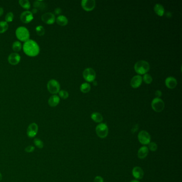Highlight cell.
<instances>
[{"label":"cell","mask_w":182,"mask_h":182,"mask_svg":"<svg viewBox=\"0 0 182 182\" xmlns=\"http://www.w3.org/2000/svg\"><path fill=\"white\" fill-rule=\"evenodd\" d=\"M60 101V98L56 95H54L50 97L48 100V104L51 107L56 106Z\"/></svg>","instance_id":"obj_18"},{"label":"cell","mask_w":182,"mask_h":182,"mask_svg":"<svg viewBox=\"0 0 182 182\" xmlns=\"http://www.w3.org/2000/svg\"><path fill=\"white\" fill-rule=\"evenodd\" d=\"M91 86L88 83H83L80 86V90L83 93H87L90 90Z\"/></svg>","instance_id":"obj_23"},{"label":"cell","mask_w":182,"mask_h":182,"mask_svg":"<svg viewBox=\"0 0 182 182\" xmlns=\"http://www.w3.org/2000/svg\"><path fill=\"white\" fill-rule=\"evenodd\" d=\"M165 83L167 87L169 89H174L176 87L177 84V80L176 79L172 76L168 77L166 79Z\"/></svg>","instance_id":"obj_16"},{"label":"cell","mask_w":182,"mask_h":182,"mask_svg":"<svg viewBox=\"0 0 182 182\" xmlns=\"http://www.w3.org/2000/svg\"><path fill=\"white\" fill-rule=\"evenodd\" d=\"M42 21L47 24H52L56 21L55 16L51 12H47L42 15L41 16Z\"/></svg>","instance_id":"obj_11"},{"label":"cell","mask_w":182,"mask_h":182,"mask_svg":"<svg viewBox=\"0 0 182 182\" xmlns=\"http://www.w3.org/2000/svg\"><path fill=\"white\" fill-rule=\"evenodd\" d=\"M142 81L143 79L141 76H134L130 81V85L134 88H137L141 86Z\"/></svg>","instance_id":"obj_14"},{"label":"cell","mask_w":182,"mask_h":182,"mask_svg":"<svg viewBox=\"0 0 182 182\" xmlns=\"http://www.w3.org/2000/svg\"><path fill=\"white\" fill-rule=\"evenodd\" d=\"M143 80L147 84H150L153 81V79L150 74H145L143 76Z\"/></svg>","instance_id":"obj_28"},{"label":"cell","mask_w":182,"mask_h":182,"mask_svg":"<svg viewBox=\"0 0 182 182\" xmlns=\"http://www.w3.org/2000/svg\"><path fill=\"white\" fill-rule=\"evenodd\" d=\"M39 127L36 123H32L27 129V135L29 138H33L38 133Z\"/></svg>","instance_id":"obj_9"},{"label":"cell","mask_w":182,"mask_h":182,"mask_svg":"<svg viewBox=\"0 0 182 182\" xmlns=\"http://www.w3.org/2000/svg\"><path fill=\"white\" fill-rule=\"evenodd\" d=\"M137 129H138V126H137V125H135V126L133 128V129H132V131H133V133H135L136 131H137Z\"/></svg>","instance_id":"obj_37"},{"label":"cell","mask_w":182,"mask_h":182,"mask_svg":"<svg viewBox=\"0 0 182 182\" xmlns=\"http://www.w3.org/2000/svg\"><path fill=\"white\" fill-rule=\"evenodd\" d=\"M92 120L94 121L95 122L97 123H100L103 121V117L101 114L98 112H95L93 113L91 115Z\"/></svg>","instance_id":"obj_21"},{"label":"cell","mask_w":182,"mask_h":182,"mask_svg":"<svg viewBox=\"0 0 182 182\" xmlns=\"http://www.w3.org/2000/svg\"><path fill=\"white\" fill-rule=\"evenodd\" d=\"M3 9L2 7H0V16H2L3 13Z\"/></svg>","instance_id":"obj_40"},{"label":"cell","mask_w":182,"mask_h":182,"mask_svg":"<svg viewBox=\"0 0 182 182\" xmlns=\"http://www.w3.org/2000/svg\"><path fill=\"white\" fill-rule=\"evenodd\" d=\"M33 15L29 11H23L21 15V20L23 23H29L33 19Z\"/></svg>","instance_id":"obj_12"},{"label":"cell","mask_w":182,"mask_h":182,"mask_svg":"<svg viewBox=\"0 0 182 182\" xmlns=\"http://www.w3.org/2000/svg\"><path fill=\"white\" fill-rule=\"evenodd\" d=\"M155 95L156 97V98H160V97L162 96L161 91H160V90H156L155 92Z\"/></svg>","instance_id":"obj_35"},{"label":"cell","mask_w":182,"mask_h":182,"mask_svg":"<svg viewBox=\"0 0 182 182\" xmlns=\"http://www.w3.org/2000/svg\"><path fill=\"white\" fill-rule=\"evenodd\" d=\"M94 181V182H104V180L101 176H97L96 177H95Z\"/></svg>","instance_id":"obj_34"},{"label":"cell","mask_w":182,"mask_h":182,"mask_svg":"<svg viewBox=\"0 0 182 182\" xmlns=\"http://www.w3.org/2000/svg\"><path fill=\"white\" fill-rule=\"evenodd\" d=\"M81 5L83 9L86 11L92 10L96 6V1L95 0H82Z\"/></svg>","instance_id":"obj_10"},{"label":"cell","mask_w":182,"mask_h":182,"mask_svg":"<svg viewBox=\"0 0 182 182\" xmlns=\"http://www.w3.org/2000/svg\"><path fill=\"white\" fill-rule=\"evenodd\" d=\"M138 141L143 145H148L151 142V136L145 130L141 131L138 135Z\"/></svg>","instance_id":"obj_8"},{"label":"cell","mask_w":182,"mask_h":182,"mask_svg":"<svg viewBox=\"0 0 182 182\" xmlns=\"http://www.w3.org/2000/svg\"><path fill=\"white\" fill-rule=\"evenodd\" d=\"M139 182V181H138V180H132V181H130V182Z\"/></svg>","instance_id":"obj_41"},{"label":"cell","mask_w":182,"mask_h":182,"mask_svg":"<svg viewBox=\"0 0 182 182\" xmlns=\"http://www.w3.org/2000/svg\"><path fill=\"white\" fill-rule=\"evenodd\" d=\"M21 56L18 53H12L8 57V62L12 65H17L21 61Z\"/></svg>","instance_id":"obj_13"},{"label":"cell","mask_w":182,"mask_h":182,"mask_svg":"<svg viewBox=\"0 0 182 182\" xmlns=\"http://www.w3.org/2000/svg\"><path fill=\"white\" fill-rule=\"evenodd\" d=\"M22 48L21 43L19 41H15L12 44V49L16 52H18Z\"/></svg>","instance_id":"obj_26"},{"label":"cell","mask_w":182,"mask_h":182,"mask_svg":"<svg viewBox=\"0 0 182 182\" xmlns=\"http://www.w3.org/2000/svg\"><path fill=\"white\" fill-rule=\"evenodd\" d=\"M154 10L155 12L159 16H162L164 13V7L160 4H156L154 5Z\"/></svg>","instance_id":"obj_19"},{"label":"cell","mask_w":182,"mask_h":182,"mask_svg":"<svg viewBox=\"0 0 182 182\" xmlns=\"http://www.w3.org/2000/svg\"><path fill=\"white\" fill-rule=\"evenodd\" d=\"M166 15L167 17H168V18H170L172 16V13H171L170 12H167L166 13Z\"/></svg>","instance_id":"obj_38"},{"label":"cell","mask_w":182,"mask_h":182,"mask_svg":"<svg viewBox=\"0 0 182 182\" xmlns=\"http://www.w3.org/2000/svg\"><path fill=\"white\" fill-rule=\"evenodd\" d=\"M35 150V148L33 146L29 145L27 146L26 148H25V151L27 153H32Z\"/></svg>","instance_id":"obj_33"},{"label":"cell","mask_w":182,"mask_h":182,"mask_svg":"<svg viewBox=\"0 0 182 182\" xmlns=\"http://www.w3.org/2000/svg\"><path fill=\"white\" fill-rule=\"evenodd\" d=\"M56 22L60 26H66L68 23V19L65 16L60 15L56 18Z\"/></svg>","instance_id":"obj_20"},{"label":"cell","mask_w":182,"mask_h":182,"mask_svg":"<svg viewBox=\"0 0 182 182\" xmlns=\"http://www.w3.org/2000/svg\"><path fill=\"white\" fill-rule=\"evenodd\" d=\"M13 18H14V15H13V13L11 12H9L5 16V21L7 23L11 22L13 21Z\"/></svg>","instance_id":"obj_30"},{"label":"cell","mask_w":182,"mask_h":182,"mask_svg":"<svg viewBox=\"0 0 182 182\" xmlns=\"http://www.w3.org/2000/svg\"><path fill=\"white\" fill-rule=\"evenodd\" d=\"M151 106L156 112H161L164 108V103L159 98H155L151 103Z\"/></svg>","instance_id":"obj_6"},{"label":"cell","mask_w":182,"mask_h":182,"mask_svg":"<svg viewBox=\"0 0 182 182\" xmlns=\"http://www.w3.org/2000/svg\"><path fill=\"white\" fill-rule=\"evenodd\" d=\"M2 180V174L0 172V181Z\"/></svg>","instance_id":"obj_42"},{"label":"cell","mask_w":182,"mask_h":182,"mask_svg":"<svg viewBox=\"0 0 182 182\" xmlns=\"http://www.w3.org/2000/svg\"><path fill=\"white\" fill-rule=\"evenodd\" d=\"M60 84L54 79L50 80L47 84V88L51 94H57L60 91Z\"/></svg>","instance_id":"obj_5"},{"label":"cell","mask_w":182,"mask_h":182,"mask_svg":"<svg viewBox=\"0 0 182 182\" xmlns=\"http://www.w3.org/2000/svg\"><path fill=\"white\" fill-rule=\"evenodd\" d=\"M9 27L8 23L4 21H0V33H3L7 31Z\"/></svg>","instance_id":"obj_24"},{"label":"cell","mask_w":182,"mask_h":182,"mask_svg":"<svg viewBox=\"0 0 182 182\" xmlns=\"http://www.w3.org/2000/svg\"><path fill=\"white\" fill-rule=\"evenodd\" d=\"M150 66L148 62L139 60L136 63L134 69L136 72L139 74H145L150 70Z\"/></svg>","instance_id":"obj_2"},{"label":"cell","mask_w":182,"mask_h":182,"mask_svg":"<svg viewBox=\"0 0 182 182\" xmlns=\"http://www.w3.org/2000/svg\"><path fill=\"white\" fill-rule=\"evenodd\" d=\"M62 12V9L60 8H56L55 10V13L56 15H59Z\"/></svg>","instance_id":"obj_36"},{"label":"cell","mask_w":182,"mask_h":182,"mask_svg":"<svg viewBox=\"0 0 182 182\" xmlns=\"http://www.w3.org/2000/svg\"><path fill=\"white\" fill-rule=\"evenodd\" d=\"M36 32L37 34L40 36H42L45 33V29L44 27L42 26H37L36 27Z\"/></svg>","instance_id":"obj_29"},{"label":"cell","mask_w":182,"mask_h":182,"mask_svg":"<svg viewBox=\"0 0 182 182\" xmlns=\"http://www.w3.org/2000/svg\"><path fill=\"white\" fill-rule=\"evenodd\" d=\"M151 151L155 152L158 148V145L155 142H150L148 144V148Z\"/></svg>","instance_id":"obj_32"},{"label":"cell","mask_w":182,"mask_h":182,"mask_svg":"<svg viewBox=\"0 0 182 182\" xmlns=\"http://www.w3.org/2000/svg\"><path fill=\"white\" fill-rule=\"evenodd\" d=\"M133 176L137 180H141L144 176V171L140 167H135L132 170Z\"/></svg>","instance_id":"obj_15"},{"label":"cell","mask_w":182,"mask_h":182,"mask_svg":"<svg viewBox=\"0 0 182 182\" xmlns=\"http://www.w3.org/2000/svg\"><path fill=\"white\" fill-rule=\"evenodd\" d=\"M17 37L21 41L26 42L29 39V32L28 29L25 27H19L16 29Z\"/></svg>","instance_id":"obj_3"},{"label":"cell","mask_w":182,"mask_h":182,"mask_svg":"<svg viewBox=\"0 0 182 182\" xmlns=\"http://www.w3.org/2000/svg\"><path fill=\"white\" fill-rule=\"evenodd\" d=\"M59 96L62 98V99H67L68 96H69V94H68V91H66V90H60L59 92Z\"/></svg>","instance_id":"obj_31"},{"label":"cell","mask_w":182,"mask_h":182,"mask_svg":"<svg viewBox=\"0 0 182 182\" xmlns=\"http://www.w3.org/2000/svg\"><path fill=\"white\" fill-rule=\"evenodd\" d=\"M148 152H149V150H148V147L145 146L141 147V148L139 149L138 153H137L138 158L141 159L145 158L148 155Z\"/></svg>","instance_id":"obj_17"},{"label":"cell","mask_w":182,"mask_h":182,"mask_svg":"<svg viewBox=\"0 0 182 182\" xmlns=\"http://www.w3.org/2000/svg\"><path fill=\"white\" fill-rule=\"evenodd\" d=\"M37 9L36 8L33 9L32 10V13H33H33H37Z\"/></svg>","instance_id":"obj_39"},{"label":"cell","mask_w":182,"mask_h":182,"mask_svg":"<svg viewBox=\"0 0 182 182\" xmlns=\"http://www.w3.org/2000/svg\"><path fill=\"white\" fill-rule=\"evenodd\" d=\"M20 5L26 10H29L31 8V3L28 0H20L19 1Z\"/></svg>","instance_id":"obj_25"},{"label":"cell","mask_w":182,"mask_h":182,"mask_svg":"<svg viewBox=\"0 0 182 182\" xmlns=\"http://www.w3.org/2000/svg\"><path fill=\"white\" fill-rule=\"evenodd\" d=\"M33 6L34 8H36L37 9H39L40 10H44L46 8V4L43 1H39L37 0L33 3Z\"/></svg>","instance_id":"obj_22"},{"label":"cell","mask_w":182,"mask_h":182,"mask_svg":"<svg viewBox=\"0 0 182 182\" xmlns=\"http://www.w3.org/2000/svg\"><path fill=\"white\" fill-rule=\"evenodd\" d=\"M34 144L37 148H42L44 146L43 142L39 138H35L34 139Z\"/></svg>","instance_id":"obj_27"},{"label":"cell","mask_w":182,"mask_h":182,"mask_svg":"<svg viewBox=\"0 0 182 182\" xmlns=\"http://www.w3.org/2000/svg\"><path fill=\"white\" fill-rule=\"evenodd\" d=\"M96 76V72L92 68H87L83 72V78L88 82L94 81Z\"/></svg>","instance_id":"obj_7"},{"label":"cell","mask_w":182,"mask_h":182,"mask_svg":"<svg viewBox=\"0 0 182 182\" xmlns=\"http://www.w3.org/2000/svg\"><path fill=\"white\" fill-rule=\"evenodd\" d=\"M96 133L99 138H106L109 134V128L106 124L101 123L97 125Z\"/></svg>","instance_id":"obj_4"},{"label":"cell","mask_w":182,"mask_h":182,"mask_svg":"<svg viewBox=\"0 0 182 182\" xmlns=\"http://www.w3.org/2000/svg\"><path fill=\"white\" fill-rule=\"evenodd\" d=\"M23 50L25 54L29 57H35L39 54V46L36 42L29 39L23 43Z\"/></svg>","instance_id":"obj_1"}]
</instances>
